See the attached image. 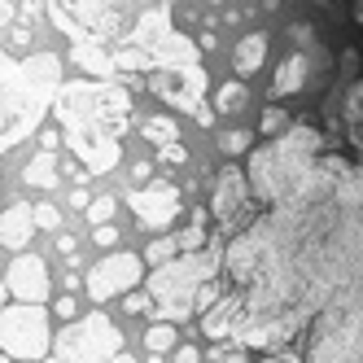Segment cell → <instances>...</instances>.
<instances>
[{
  "instance_id": "cell-27",
  "label": "cell",
  "mask_w": 363,
  "mask_h": 363,
  "mask_svg": "<svg viewBox=\"0 0 363 363\" xmlns=\"http://www.w3.org/2000/svg\"><path fill=\"white\" fill-rule=\"evenodd\" d=\"M158 158L171 162V167H184V162H189V149L179 145V140H167V145H158Z\"/></svg>"
},
{
  "instance_id": "cell-2",
  "label": "cell",
  "mask_w": 363,
  "mask_h": 363,
  "mask_svg": "<svg viewBox=\"0 0 363 363\" xmlns=\"http://www.w3.org/2000/svg\"><path fill=\"white\" fill-rule=\"evenodd\" d=\"M53 27L70 40V62L96 79L167 70L201 57V44L175 31L171 0H44Z\"/></svg>"
},
{
  "instance_id": "cell-5",
  "label": "cell",
  "mask_w": 363,
  "mask_h": 363,
  "mask_svg": "<svg viewBox=\"0 0 363 363\" xmlns=\"http://www.w3.org/2000/svg\"><path fill=\"white\" fill-rule=\"evenodd\" d=\"M223 245L228 237H215L201 250H184V254L167 258V263H153V272L145 276V289L153 294V315L184 324L197 311L201 284H211L223 272Z\"/></svg>"
},
{
  "instance_id": "cell-40",
  "label": "cell",
  "mask_w": 363,
  "mask_h": 363,
  "mask_svg": "<svg viewBox=\"0 0 363 363\" xmlns=\"http://www.w3.org/2000/svg\"><path fill=\"white\" fill-rule=\"evenodd\" d=\"M0 359H9V354H5V350H0Z\"/></svg>"
},
{
  "instance_id": "cell-31",
  "label": "cell",
  "mask_w": 363,
  "mask_h": 363,
  "mask_svg": "<svg viewBox=\"0 0 363 363\" xmlns=\"http://www.w3.org/2000/svg\"><path fill=\"white\" fill-rule=\"evenodd\" d=\"M289 35H294V44H306V48H311V40H315V35H311V27H306V22L289 27Z\"/></svg>"
},
{
  "instance_id": "cell-15",
  "label": "cell",
  "mask_w": 363,
  "mask_h": 363,
  "mask_svg": "<svg viewBox=\"0 0 363 363\" xmlns=\"http://www.w3.org/2000/svg\"><path fill=\"white\" fill-rule=\"evenodd\" d=\"M306 79H311V57H302V53L284 57V66L276 70V79H272V96H294V92L306 88Z\"/></svg>"
},
{
  "instance_id": "cell-25",
  "label": "cell",
  "mask_w": 363,
  "mask_h": 363,
  "mask_svg": "<svg viewBox=\"0 0 363 363\" xmlns=\"http://www.w3.org/2000/svg\"><path fill=\"white\" fill-rule=\"evenodd\" d=\"M219 149L228 153V158H237V153L250 149V132H241V127H237V132H219Z\"/></svg>"
},
{
  "instance_id": "cell-1",
  "label": "cell",
  "mask_w": 363,
  "mask_h": 363,
  "mask_svg": "<svg viewBox=\"0 0 363 363\" xmlns=\"http://www.w3.org/2000/svg\"><path fill=\"white\" fill-rule=\"evenodd\" d=\"M223 280L237 294L232 346L276 354L346 289L363 284V158L324 145L298 189L254 211L223 245Z\"/></svg>"
},
{
  "instance_id": "cell-16",
  "label": "cell",
  "mask_w": 363,
  "mask_h": 363,
  "mask_svg": "<svg viewBox=\"0 0 363 363\" xmlns=\"http://www.w3.org/2000/svg\"><path fill=\"white\" fill-rule=\"evenodd\" d=\"M57 158H53V149H40L35 158L22 167V184H31V189H53L57 184Z\"/></svg>"
},
{
  "instance_id": "cell-17",
  "label": "cell",
  "mask_w": 363,
  "mask_h": 363,
  "mask_svg": "<svg viewBox=\"0 0 363 363\" xmlns=\"http://www.w3.org/2000/svg\"><path fill=\"white\" fill-rule=\"evenodd\" d=\"M267 62V35H245L237 44V57H232V66H237L241 74H258Z\"/></svg>"
},
{
  "instance_id": "cell-33",
  "label": "cell",
  "mask_w": 363,
  "mask_h": 363,
  "mask_svg": "<svg viewBox=\"0 0 363 363\" xmlns=\"http://www.w3.org/2000/svg\"><path fill=\"white\" fill-rule=\"evenodd\" d=\"M40 140H44V149H57V140H62V127H57V132H40Z\"/></svg>"
},
{
  "instance_id": "cell-29",
  "label": "cell",
  "mask_w": 363,
  "mask_h": 363,
  "mask_svg": "<svg viewBox=\"0 0 363 363\" xmlns=\"http://www.w3.org/2000/svg\"><path fill=\"white\" fill-rule=\"evenodd\" d=\"M114 241H118V232H114L110 223H96V245H101V250H110Z\"/></svg>"
},
{
  "instance_id": "cell-36",
  "label": "cell",
  "mask_w": 363,
  "mask_h": 363,
  "mask_svg": "<svg viewBox=\"0 0 363 363\" xmlns=\"http://www.w3.org/2000/svg\"><path fill=\"white\" fill-rule=\"evenodd\" d=\"M57 311H62V320H70V315H74V298H62Z\"/></svg>"
},
{
  "instance_id": "cell-23",
  "label": "cell",
  "mask_w": 363,
  "mask_h": 363,
  "mask_svg": "<svg viewBox=\"0 0 363 363\" xmlns=\"http://www.w3.org/2000/svg\"><path fill=\"white\" fill-rule=\"evenodd\" d=\"M31 215H35V228H44V232H57L62 228V211H57V206H48V201L31 206Z\"/></svg>"
},
{
  "instance_id": "cell-18",
  "label": "cell",
  "mask_w": 363,
  "mask_h": 363,
  "mask_svg": "<svg viewBox=\"0 0 363 363\" xmlns=\"http://www.w3.org/2000/svg\"><path fill=\"white\" fill-rule=\"evenodd\" d=\"M145 346L149 354H171L175 350V320H158L149 333H145Z\"/></svg>"
},
{
  "instance_id": "cell-26",
  "label": "cell",
  "mask_w": 363,
  "mask_h": 363,
  "mask_svg": "<svg viewBox=\"0 0 363 363\" xmlns=\"http://www.w3.org/2000/svg\"><path fill=\"white\" fill-rule=\"evenodd\" d=\"M123 311H127V315H153V294H149V289H145V294H132V289H127Z\"/></svg>"
},
{
  "instance_id": "cell-21",
  "label": "cell",
  "mask_w": 363,
  "mask_h": 363,
  "mask_svg": "<svg viewBox=\"0 0 363 363\" xmlns=\"http://www.w3.org/2000/svg\"><path fill=\"white\" fill-rule=\"evenodd\" d=\"M342 114H346V123H363V79H354L342 92Z\"/></svg>"
},
{
  "instance_id": "cell-37",
  "label": "cell",
  "mask_w": 363,
  "mask_h": 363,
  "mask_svg": "<svg viewBox=\"0 0 363 363\" xmlns=\"http://www.w3.org/2000/svg\"><path fill=\"white\" fill-rule=\"evenodd\" d=\"M197 123H201V127H211V123H215V110H206V106H201V110H197Z\"/></svg>"
},
{
  "instance_id": "cell-20",
  "label": "cell",
  "mask_w": 363,
  "mask_h": 363,
  "mask_svg": "<svg viewBox=\"0 0 363 363\" xmlns=\"http://www.w3.org/2000/svg\"><path fill=\"white\" fill-rule=\"evenodd\" d=\"M145 140H153V145H167V140H179V127L167 118V114H153V118H145Z\"/></svg>"
},
{
  "instance_id": "cell-10",
  "label": "cell",
  "mask_w": 363,
  "mask_h": 363,
  "mask_svg": "<svg viewBox=\"0 0 363 363\" xmlns=\"http://www.w3.org/2000/svg\"><path fill=\"white\" fill-rule=\"evenodd\" d=\"M258 211V197L250 189V175L241 167H223L215 179V197H211V215L219 223V237H232L237 228H245Z\"/></svg>"
},
{
  "instance_id": "cell-39",
  "label": "cell",
  "mask_w": 363,
  "mask_h": 363,
  "mask_svg": "<svg viewBox=\"0 0 363 363\" xmlns=\"http://www.w3.org/2000/svg\"><path fill=\"white\" fill-rule=\"evenodd\" d=\"M5 298H9V280L0 276V306H5Z\"/></svg>"
},
{
  "instance_id": "cell-4",
  "label": "cell",
  "mask_w": 363,
  "mask_h": 363,
  "mask_svg": "<svg viewBox=\"0 0 363 363\" xmlns=\"http://www.w3.org/2000/svg\"><path fill=\"white\" fill-rule=\"evenodd\" d=\"M57 88H62L57 53H35L27 62H18L0 48V153H9L44 123Z\"/></svg>"
},
{
  "instance_id": "cell-14",
  "label": "cell",
  "mask_w": 363,
  "mask_h": 363,
  "mask_svg": "<svg viewBox=\"0 0 363 363\" xmlns=\"http://www.w3.org/2000/svg\"><path fill=\"white\" fill-rule=\"evenodd\" d=\"M31 232H35V215H31V206H27V201H22V206H9V211L0 215V241H5L13 254H18V250H27Z\"/></svg>"
},
{
  "instance_id": "cell-6",
  "label": "cell",
  "mask_w": 363,
  "mask_h": 363,
  "mask_svg": "<svg viewBox=\"0 0 363 363\" xmlns=\"http://www.w3.org/2000/svg\"><path fill=\"white\" fill-rule=\"evenodd\" d=\"M324 145H328V136L320 132V127L298 123L284 136L267 140L263 149H254L250 153V171H245L254 197L267 206V201H280L289 189H298L306 179V171L315 167V158L324 153Z\"/></svg>"
},
{
  "instance_id": "cell-22",
  "label": "cell",
  "mask_w": 363,
  "mask_h": 363,
  "mask_svg": "<svg viewBox=\"0 0 363 363\" xmlns=\"http://www.w3.org/2000/svg\"><path fill=\"white\" fill-rule=\"evenodd\" d=\"M114 211H118V201H114V197H96V201H88V211H84V215H88V223L96 228V223H110Z\"/></svg>"
},
{
  "instance_id": "cell-34",
  "label": "cell",
  "mask_w": 363,
  "mask_h": 363,
  "mask_svg": "<svg viewBox=\"0 0 363 363\" xmlns=\"http://www.w3.org/2000/svg\"><path fill=\"white\" fill-rule=\"evenodd\" d=\"M350 18H354V27L363 31V0H350Z\"/></svg>"
},
{
  "instance_id": "cell-38",
  "label": "cell",
  "mask_w": 363,
  "mask_h": 363,
  "mask_svg": "<svg viewBox=\"0 0 363 363\" xmlns=\"http://www.w3.org/2000/svg\"><path fill=\"white\" fill-rule=\"evenodd\" d=\"M57 250H62L66 258H74V241H70V237H62V241H57Z\"/></svg>"
},
{
  "instance_id": "cell-11",
  "label": "cell",
  "mask_w": 363,
  "mask_h": 363,
  "mask_svg": "<svg viewBox=\"0 0 363 363\" xmlns=\"http://www.w3.org/2000/svg\"><path fill=\"white\" fill-rule=\"evenodd\" d=\"M140 280H145L140 254H110L88 272V294H92V302H110L127 289H136Z\"/></svg>"
},
{
  "instance_id": "cell-32",
  "label": "cell",
  "mask_w": 363,
  "mask_h": 363,
  "mask_svg": "<svg viewBox=\"0 0 363 363\" xmlns=\"http://www.w3.org/2000/svg\"><path fill=\"white\" fill-rule=\"evenodd\" d=\"M9 22H13V5H9V0H0V31H5Z\"/></svg>"
},
{
  "instance_id": "cell-3",
  "label": "cell",
  "mask_w": 363,
  "mask_h": 363,
  "mask_svg": "<svg viewBox=\"0 0 363 363\" xmlns=\"http://www.w3.org/2000/svg\"><path fill=\"white\" fill-rule=\"evenodd\" d=\"M57 127L88 175L123 162V132L132 123V92L114 79H70L53 96Z\"/></svg>"
},
{
  "instance_id": "cell-41",
  "label": "cell",
  "mask_w": 363,
  "mask_h": 363,
  "mask_svg": "<svg viewBox=\"0 0 363 363\" xmlns=\"http://www.w3.org/2000/svg\"><path fill=\"white\" fill-rule=\"evenodd\" d=\"M215 5H223V0H215Z\"/></svg>"
},
{
  "instance_id": "cell-35",
  "label": "cell",
  "mask_w": 363,
  "mask_h": 363,
  "mask_svg": "<svg viewBox=\"0 0 363 363\" xmlns=\"http://www.w3.org/2000/svg\"><path fill=\"white\" fill-rule=\"evenodd\" d=\"M132 175H136V179H140V184H145V179L153 175V167H149V162H136V167H132Z\"/></svg>"
},
{
  "instance_id": "cell-28",
  "label": "cell",
  "mask_w": 363,
  "mask_h": 363,
  "mask_svg": "<svg viewBox=\"0 0 363 363\" xmlns=\"http://www.w3.org/2000/svg\"><path fill=\"white\" fill-rule=\"evenodd\" d=\"M175 254H179V241H175V237L153 241V245H149V263H167V258H175Z\"/></svg>"
},
{
  "instance_id": "cell-7",
  "label": "cell",
  "mask_w": 363,
  "mask_h": 363,
  "mask_svg": "<svg viewBox=\"0 0 363 363\" xmlns=\"http://www.w3.org/2000/svg\"><path fill=\"white\" fill-rule=\"evenodd\" d=\"M302 359L359 363L363 359V284L337 294L302 333Z\"/></svg>"
},
{
  "instance_id": "cell-8",
  "label": "cell",
  "mask_w": 363,
  "mask_h": 363,
  "mask_svg": "<svg viewBox=\"0 0 363 363\" xmlns=\"http://www.w3.org/2000/svg\"><path fill=\"white\" fill-rule=\"evenodd\" d=\"M0 350H5L9 359H44V354H53L48 311H40V302L0 306Z\"/></svg>"
},
{
  "instance_id": "cell-12",
  "label": "cell",
  "mask_w": 363,
  "mask_h": 363,
  "mask_svg": "<svg viewBox=\"0 0 363 363\" xmlns=\"http://www.w3.org/2000/svg\"><path fill=\"white\" fill-rule=\"evenodd\" d=\"M132 215L145 223V228H171L179 219V189L175 184H149V189H136L132 193Z\"/></svg>"
},
{
  "instance_id": "cell-30",
  "label": "cell",
  "mask_w": 363,
  "mask_h": 363,
  "mask_svg": "<svg viewBox=\"0 0 363 363\" xmlns=\"http://www.w3.org/2000/svg\"><path fill=\"white\" fill-rule=\"evenodd\" d=\"M171 354H175L179 363H193V359H201V350H197V346H179V342H175V350H171Z\"/></svg>"
},
{
  "instance_id": "cell-24",
  "label": "cell",
  "mask_w": 363,
  "mask_h": 363,
  "mask_svg": "<svg viewBox=\"0 0 363 363\" xmlns=\"http://www.w3.org/2000/svg\"><path fill=\"white\" fill-rule=\"evenodd\" d=\"M284 123H289V114H284L280 106H267L263 118H258V132H263V136H276V132H284Z\"/></svg>"
},
{
  "instance_id": "cell-9",
  "label": "cell",
  "mask_w": 363,
  "mask_h": 363,
  "mask_svg": "<svg viewBox=\"0 0 363 363\" xmlns=\"http://www.w3.org/2000/svg\"><path fill=\"white\" fill-rule=\"evenodd\" d=\"M118 354H123V333L101 311L66 324L53 342V359H118Z\"/></svg>"
},
{
  "instance_id": "cell-13",
  "label": "cell",
  "mask_w": 363,
  "mask_h": 363,
  "mask_svg": "<svg viewBox=\"0 0 363 363\" xmlns=\"http://www.w3.org/2000/svg\"><path fill=\"white\" fill-rule=\"evenodd\" d=\"M9 294L18 302H44L48 298V267H44V258L31 254V250H18L13 258V267H9Z\"/></svg>"
},
{
  "instance_id": "cell-19",
  "label": "cell",
  "mask_w": 363,
  "mask_h": 363,
  "mask_svg": "<svg viewBox=\"0 0 363 363\" xmlns=\"http://www.w3.org/2000/svg\"><path fill=\"white\" fill-rule=\"evenodd\" d=\"M245 101H250L245 84H237V79H228V84L219 88V96H215V110H219V114H237V110H245Z\"/></svg>"
}]
</instances>
